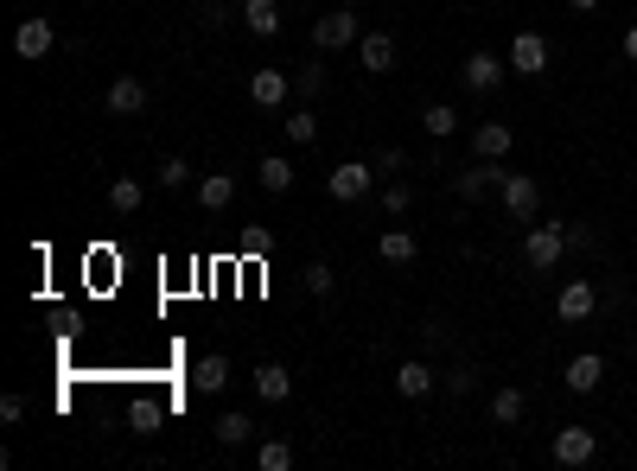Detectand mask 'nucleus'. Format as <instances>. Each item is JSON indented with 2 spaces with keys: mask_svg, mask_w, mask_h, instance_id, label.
<instances>
[{
  "mask_svg": "<svg viewBox=\"0 0 637 471\" xmlns=\"http://www.w3.org/2000/svg\"><path fill=\"white\" fill-rule=\"evenodd\" d=\"M370 185H376V166L370 160H338L332 172H325V191H332L338 204H364Z\"/></svg>",
  "mask_w": 637,
  "mask_h": 471,
  "instance_id": "nucleus-1",
  "label": "nucleus"
},
{
  "mask_svg": "<svg viewBox=\"0 0 637 471\" xmlns=\"http://www.w3.org/2000/svg\"><path fill=\"white\" fill-rule=\"evenodd\" d=\"M561 255H567V230H561V223H529V236H523V261H529V268L548 274Z\"/></svg>",
  "mask_w": 637,
  "mask_h": 471,
  "instance_id": "nucleus-2",
  "label": "nucleus"
},
{
  "mask_svg": "<svg viewBox=\"0 0 637 471\" xmlns=\"http://www.w3.org/2000/svg\"><path fill=\"white\" fill-rule=\"evenodd\" d=\"M497 198H504L510 223H536V211H542V185L529 179V172H504V191H497Z\"/></svg>",
  "mask_w": 637,
  "mask_h": 471,
  "instance_id": "nucleus-3",
  "label": "nucleus"
},
{
  "mask_svg": "<svg viewBox=\"0 0 637 471\" xmlns=\"http://www.w3.org/2000/svg\"><path fill=\"white\" fill-rule=\"evenodd\" d=\"M453 191H459L466 204H485L491 191H504V160H472V166L453 179Z\"/></svg>",
  "mask_w": 637,
  "mask_h": 471,
  "instance_id": "nucleus-4",
  "label": "nucleus"
},
{
  "mask_svg": "<svg viewBox=\"0 0 637 471\" xmlns=\"http://www.w3.org/2000/svg\"><path fill=\"white\" fill-rule=\"evenodd\" d=\"M357 39H364V26H357V13H351V7L325 13V20L313 26V45H319V51H344V45H357Z\"/></svg>",
  "mask_w": 637,
  "mask_h": 471,
  "instance_id": "nucleus-5",
  "label": "nucleus"
},
{
  "mask_svg": "<svg viewBox=\"0 0 637 471\" xmlns=\"http://www.w3.org/2000/svg\"><path fill=\"white\" fill-rule=\"evenodd\" d=\"M599 459V433L593 427H561L555 433V465H593Z\"/></svg>",
  "mask_w": 637,
  "mask_h": 471,
  "instance_id": "nucleus-6",
  "label": "nucleus"
},
{
  "mask_svg": "<svg viewBox=\"0 0 637 471\" xmlns=\"http://www.w3.org/2000/svg\"><path fill=\"white\" fill-rule=\"evenodd\" d=\"M504 71H510V64L497 58V51H472V58H466V71H459V77H466V90H472V96H491L497 83H504Z\"/></svg>",
  "mask_w": 637,
  "mask_h": 471,
  "instance_id": "nucleus-7",
  "label": "nucleus"
},
{
  "mask_svg": "<svg viewBox=\"0 0 637 471\" xmlns=\"http://www.w3.org/2000/svg\"><path fill=\"white\" fill-rule=\"evenodd\" d=\"M13 51H20L26 64H39L58 51V32H51V20H20V32H13Z\"/></svg>",
  "mask_w": 637,
  "mask_h": 471,
  "instance_id": "nucleus-8",
  "label": "nucleus"
},
{
  "mask_svg": "<svg viewBox=\"0 0 637 471\" xmlns=\"http://www.w3.org/2000/svg\"><path fill=\"white\" fill-rule=\"evenodd\" d=\"M510 71H523V77L548 71V39H542V32H516V39H510Z\"/></svg>",
  "mask_w": 637,
  "mask_h": 471,
  "instance_id": "nucleus-9",
  "label": "nucleus"
},
{
  "mask_svg": "<svg viewBox=\"0 0 637 471\" xmlns=\"http://www.w3.org/2000/svg\"><path fill=\"white\" fill-rule=\"evenodd\" d=\"M376 255L389 261V268H415V255H421V242L402 230V223H389L383 236H376Z\"/></svg>",
  "mask_w": 637,
  "mask_h": 471,
  "instance_id": "nucleus-10",
  "label": "nucleus"
},
{
  "mask_svg": "<svg viewBox=\"0 0 637 471\" xmlns=\"http://www.w3.org/2000/svg\"><path fill=\"white\" fill-rule=\"evenodd\" d=\"M287 90H294V77H287V71H255L249 77V102H255V109H281Z\"/></svg>",
  "mask_w": 637,
  "mask_h": 471,
  "instance_id": "nucleus-11",
  "label": "nucleus"
},
{
  "mask_svg": "<svg viewBox=\"0 0 637 471\" xmlns=\"http://www.w3.org/2000/svg\"><path fill=\"white\" fill-rule=\"evenodd\" d=\"M593 306H599V293H593V281H567V287H561V300H555V312H561L567 325L593 319Z\"/></svg>",
  "mask_w": 637,
  "mask_h": 471,
  "instance_id": "nucleus-12",
  "label": "nucleus"
},
{
  "mask_svg": "<svg viewBox=\"0 0 637 471\" xmlns=\"http://www.w3.org/2000/svg\"><path fill=\"white\" fill-rule=\"evenodd\" d=\"M510 147H516V134L504 128V121H478V128H472V153H478V160H504Z\"/></svg>",
  "mask_w": 637,
  "mask_h": 471,
  "instance_id": "nucleus-13",
  "label": "nucleus"
},
{
  "mask_svg": "<svg viewBox=\"0 0 637 471\" xmlns=\"http://www.w3.org/2000/svg\"><path fill=\"white\" fill-rule=\"evenodd\" d=\"M434 370H427L421 357H408V363H395V395H408V401H421V395H434Z\"/></svg>",
  "mask_w": 637,
  "mask_h": 471,
  "instance_id": "nucleus-14",
  "label": "nucleus"
},
{
  "mask_svg": "<svg viewBox=\"0 0 637 471\" xmlns=\"http://www.w3.org/2000/svg\"><path fill=\"white\" fill-rule=\"evenodd\" d=\"M599 382H606V357H599V351H580L574 363H567V389H574V395H593Z\"/></svg>",
  "mask_w": 637,
  "mask_h": 471,
  "instance_id": "nucleus-15",
  "label": "nucleus"
},
{
  "mask_svg": "<svg viewBox=\"0 0 637 471\" xmlns=\"http://www.w3.org/2000/svg\"><path fill=\"white\" fill-rule=\"evenodd\" d=\"M357 58H364V71L383 77L395 64V32H364V39H357Z\"/></svg>",
  "mask_w": 637,
  "mask_h": 471,
  "instance_id": "nucleus-16",
  "label": "nucleus"
},
{
  "mask_svg": "<svg viewBox=\"0 0 637 471\" xmlns=\"http://www.w3.org/2000/svg\"><path fill=\"white\" fill-rule=\"evenodd\" d=\"M255 395L262 401H294V370H287V363H262V370H255Z\"/></svg>",
  "mask_w": 637,
  "mask_h": 471,
  "instance_id": "nucleus-17",
  "label": "nucleus"
},
{
  "mask_svg": "<svg viewBox=\"0 0 637 471\" xmlns=\"http://www.w3.org/2000/svg\"><path fill=\"white\" fill-rule=\"evenodd\" d=\"M147 109V83L141 77H115L109 83V115H141Z\"/></svg>",
  "mask_w": 637,
  "mask_h": 471,
  "instance_id": "nucleus-18",
  "label": "nucleus"
},
{
  "mask_svg": "<svg viewBox=\"0 0 637 471\" xmlns=\"http://www.w3.org/2000/svg\"><path fill=\"white\" fill-rule=\"evenodd\" d=\"M230 198H236V179H230V172H204V179H198V204H204V211H230Z\"/></svg>",
  "mask_w": 637,
  "mask_h": 471,
  "instance_id": "nucleus-19",
  "label": "nucleus"
},
{
  "mask_svg": "<svg viewBox=\"0 0 637 471\" xmlns=\"http://www.w3.org/2000/svg\"><path fill=\"white\" fill-rule=\"evenodd\" d=\"M243 26L255 39H274L281 32V0H243Z\"/></svg>",
  "mask_w": 637,
  "mask_h": 471,
  "instance_id": "nucleus-20",
  "label": "nucleus"
},
{
  "mask_svg": "<svg viewBox=\"0 0 637 471\" xmlns=\"http://www.w3.org/2000/svg\"><path fill=\"white\" fill-rule=\"evenodd\" d=\"M255 179H262V191L281 198V191H294V160H287V153H268V160H255Z\"/></svg>",
  "mask_w": 637,
  "mask_h": 471,
  "instance_id": "nucleus-21",
  "label": "nucleus"
},
{
  "mask_svg": "<svg viewBox=\"0 0 637 471\" xmlns=\"http://www.w3.org/2000/svg\"><path fill=\"white\" fill-rule=\"evenodd\" d=\"M211 433H217V446H230V452H236V446H249V440H255V421H249V414H217V427H211Z\"/></svg>",
  "mask_w": 637,
  "mask_h": 471,
  "instance_id": "nucleus-22",
  "label": "nucleus"
},
{
  "mask_svg": "<svg viewBox=\"0 0 637 471\" xmlns=\"http://www.w3.org/2000/svg\"><path fill=\"white\" fill-rule=\"evenodd\" d=\"M192 382H198L204 395H217L223 382H230V357H223V351H211V357H198V370H192Z\"/></svg>",
  "mask_w": 637,
  "mask_h": 471,
  "instance_id": "nucleus-23",
  "label": "nucleus"
},
{
  "mask_svg": "<svg viewBox=\"0 0 637 471\" xmlns=\"http://www.w3.org/2000/svg\"><path fill=\"white\" fill-rule=\"evenodd\" d=\"M523 408H529L523 389H497L491 395V427H516V421H523Z\"/></svg>",
  "mask_w": 637,
  "mask_h": 471,
  "instance_id": "nucleus-24",
  "label": "nucleus"
},
{
  "mask_svg": "<svg viewBox=\"0 0 637 471\" xmlns=\"http://www.w3.org/2000/svg\"><path fill=\"white\" fill-rule=\"evenodd\" d=\"M141 198H147L141 179H115V185H109V211H115V217H134V211H141Z\"/></svg>",
  "mask_w": 637,
  "mask_h": 471,
  "instance_id": "nucleus-25",
  "label": "nucleus"
},
{
  "mask_svg": "<svg viewBox=\"0 0 637 471\" xmlns=\"http://www.w3.org/2000/svg\"><path fill=\"white\" fill-rule=\"evenodd\" d=\"M255 465L262 471H294V440H262L255 446Z\"/></svg>",
  "mask_w": 637,
  "mask_h": 471,
  "instance_id": "nucleus-26",
  "label": "nucleus"
},
{
  "mask_svg": "<svg viewBox=\"0 0 637 471\" xmlns=\"http://www.w3.org/2000/svg\"><path fill=\"white\" fill-rule=\"evenodd\" d=\"M281 128H287V141H294V147H313V141H319V115H313V109H294Z\"/></svg>",
  "mask_w": 637,
  "mask_h": 471,
  "instance_id": "nucleus-27",
  "label": "nucleus"
},
{
  "mask_svg": "<svg viewBox=\"0 0 637 471\" xmlns=\"http://www.w3.org/2000/svg\"><path fill=\"white\" fill-rule=\"evenodd\" d=\"M421 128L434 134V141H453V128H459V115L446 109V102H434V109H421Z\"/></svg>",
  "mask_w": 637,
  "mask_h": 471,
  "instance_id": "nucleus-28",
  "label": "nucleus"
},
{
  "mask_svg": "<svg viewBox=\"0 0 637 471\" xmlns=\"http://www.w3.org/2000/svg\"><path fill=\"white\" fill-rule=\"evenodd\" d=\"M236 249H243V255H255V261H262V255H274V230H268V223H249V230H243V236H236Z\"/></svg>",
  "mask_w": 637,
  "mask_h": 471,
  "instance_id": "nucleus-29",
  "label": "nucleus"
},
{
  "mask_svg": "<svg viewBox=\"0 0 637 471\" xmlns=\"http://www.w3.org/2000/svg\"><path fill=\"white\" fill-rule=\"evenodd\" d=\"M383 211H389V223H395V217H408V211H415V191H408L402 179H389V191H383Z\"/></svg>",
  "mask_w": 637,
  "mask_h": 471,
  "instance_id": "nucleus-30",
  "label": "nucleus"
},
{
  "mask_svg": "<svg viewBox=\"0 0 637 471\" xmlns=\"http://www.w3.org/2000/svg\"><path fill=\"white\" fill-rule=\"evenodd\" d=\"M294 90H300L306 102L325 96V64H300V71H294Z\"/></svg>",
  "mask_w": 637,
  "mask_h": 471,
  "instance_id": "nucleus-31",
  "label": "nucleus"
},
{
  "mask_svg": "<svg viewBox=\"0 0 637 471\" xmlns=\"http://www.w3.org/2000/svg\"><path fill=\"white\" fill-rule=\"evenodd\" d=\"M198 26L223 32V26H230V0H198Z\"/></svg>",
  "mask_w": 637,
  "mask_h": 471,
  "instance_id": "nucleus-32",
  "label": "nucleus"
},
{
  "mask_svg": "<svg viewBox=\"0 0 637 471\" xmlns=\"http://www.w3.org/2000/svg\"><path fill=\"white\" fill-rule=\"evenodd\" d=\"M332 287H338V274L325 268V261H306V293H319V300H325Z\"/></svg>",
  "mask_w": 637,
  "mask_h": 471,
  "instance_id": "nucleus-33",
  "label": "nucleus"
},
{
  "mask_svg": "<svg viewBox=\"0 0 637 471\" xmlns=\"http://www.w3.org/2000/svg\"><path fill=\"white\" fill-rule=\"evenodd\" d=\"M446 389H453V395H472V389H478V363H453V370H446Z\"/></svg>",
  "mask_w": 637,
  "mask_h": 471,
  "instance_id": "nucleus-34",
  "label": "nucleus"
},
{
  "mask_svg": "<svg viewBox=\"0 0 637 471\" xmlns=\"http://www.w3.org/2000/svg\"><path fill=\"white\" fill-rule=\"evenodd\" d=\"M153 179H160L166 191H185V179H192V166H185V160H160V172H153Z\"/></svg>",
  "mask_w": 637,
  "mask_h": 471,
  "instance_id": "nucleus-35",
  "label": "nucleus"
},
{
  "mask_svg": "<svg viewBox=\"0 0 637 471\" xmlns=\"http://www.w3.org/2000/svg\"><path fill=\"white\" fill-rule=\"evenodd\" d=\"M370 166L383 172V179H395V172H408V153H402V147H383V153H376Z\"/></svg>",
  "mask_w": 637,
  "mask_h": 471,
  "instance_id": "nucleus-36",
  "label": "nucleus"
},
{
  "mask_svg": "<svg viewBox=\"0 0 637 471\" xmlns=\"http://www.w3.org/2000/svg\"><path fill=\"white\" fill-rule=\"evenodd\" d=\"M593 249H599V236L587 223H574V230H567V255H593Z\"/></svg>",
  "mask_w": 637,
  "mask_h": 471,
  "instance_id": "nucleus-37",
  "label": "nucleus"
},
{
  "mask_svg": "<svg viewBox=\"0 0 637 471\" xmlns=\"http://www.w3.org/2000/svg\"><path fill=\"white\" fill-rule=\"evenodd\" d=\"M0 421H7V427L26 421V401H20V395H0Z\"/></svg>",
  "mask_w": 637,
  "mask_h": 471,
  "instance_id": "nucleus-38",
  "label": "nucleus"
},
{
  "mask_svg": "<svg viewBox=\"0 0 637 471\" xmlns=\"http://www.w3.org/2000/svg\"><path fill=\"white\" fill-rule=\"evenodd\" d=\"M625 58H631V64H637V20H631V26H625Z\"/></svg>",
  "mask_w": 637,
  "mask_h": 471,
  "instance_id": "nucleus-39",
  "label": "nucleus"
},
{
  "mask_svg": "<svg viewBox=\"0 0 637 471\" xmlns=\"http://www.w3.org/2000/svg\"><path fill=\"white\" fill-rule=\"evenodd\" d=\"M567 7H574V13H593V7H599V0H567Z\"/></svg>",
  "mask_w": 637,
  "mask_h": 471,
  "instance_id": "nucleus-40",
  "label": "nucleus"
}]
</instances>
